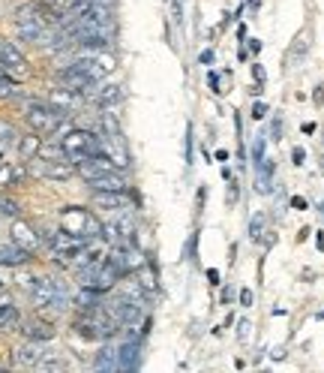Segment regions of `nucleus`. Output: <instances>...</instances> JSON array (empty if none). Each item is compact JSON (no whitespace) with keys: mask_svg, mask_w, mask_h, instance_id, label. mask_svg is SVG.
Masks as SVG:
<instances>
[{"mask_svg":"<svg viewBox=\"0 0 324 373\" xmlns=\"http://www.w3.org/2000/svg\"><path fill=\"white\" fill-rule=\"evenodd\" d=\"M240 304H243V307L252 304V289H243V292H240Z\"/></svg>","mask_w":324,"mask_h":373,"instance_id":"33","label":"nucleus"},{"mask_svg":"<svg viewBox=\"0 0 324 373\" xmlns=\"http://www.w3.org/2000/svg\"><path fill=\"white\" fill-rule=\"evenodd\" d=\"M21 335H25L27 340H54V325L51 322H42V319H27V322H21Z\"/></svg>","mask_w":324,"mask_h":373,"instance_id":"15","label":"nucleus"},{"mask_svg":"<svg viewBox=\"0 0 324 373\" xmlns=\"http://www.w3.org/2000/svg\"><path fill=\"white\" fill-rule=\"evenodd\" d=\"M264 115H267V106H264V102H256V106H252V117H256V121H262Z\"/></svg>","mask_w":324,"mask_h":373,"instance_id":"30","label":"nucleus"},{"mask_svg":"<svg viewBox=\"0 0 324 373\" xmlns=\"http://www.w3.org/2000/svg\"><path fill=\"white\" fill-rule=\"evenodd\" d=\"M252 76H256V78H258V82H264V69H262V67H258V63H252Z\"/></svg>","mask_w":324,"mask_h":373,"instance_id":"36","label":"nucleus"},{"mask_svg":"<svg viewBox=\"0 0 324 373\" xmlns=\"http://www.w3.org/2000/svg\"><path fill=\"white\" fill-rule=\"evenodd\" d=\"M306 49H310V39H306V34H300L295 39V45H291V52H288V67H295V63L306 54Z\"/></svg>","mask_w":324,"mask_h":373,"instance_id":"22","label":"nucleus"},{"mask_svg":"<svg viewBox=\"0 0 324 373\" xmlns=\"http://www.w3.org/2000/svg\"><path fill=\"white\" fill-rule=\"evenodd\" d=\"M12 241L18 244V247H25V250H30V253H36L39 250V244H42V238H39V232H34L27 223H15L12 226Z\"/></svg>","mask_w":324,"mask_h":373,"instance_id":"13","label":"nucleus"},{"mask_svg":"<svg viewBox=\"0 0 324 373\" xmlns=\"http://www.w3.org/2000/svg\"><path fill=\"white\" fill-rule=\"evenodd\" d=\"M18 82H12L6 73H0V100H12V97H18Z\"/></svg>","mask_w":324,"mask_h":373,"instance_id":"23","label":"nucleus"},{"mask_svg":"<svg viewBox=\"0 0 324 373\" xmlns=\"http://www.w3.org/2000/svg\"><path fill=\"white\" fill-rule=\"evenodd\" d=\"M88 187L93 190V193H97V190H126L129 181H126L123 169H112V172H102V174H97V178H90Z\"/></svg>","mask_w":324,"mask_h":373,"instance_id":"11","label":"nucleus"},{"mask_svg":"<svg viewBox=\"0 0 324 373\" xmlns=\"http://www.w3.org/2000/svg\"><path fill=\"white\" fill-rule=\"evenodd\" d=\"M264 136H256V142H252V163H258V160H264Z\"/></svg>","mask_w":324,"mask_h":373,"instance_id":"27","label":"nucleus"},{"mask_svg":"<svg viewBox=\"0 0 324 373\" xmlns=\"http://www.w3.org/2000/svg\"><path fill=\"white\" fill-rule=\"evenodd\" d=\"M291 208H297V211H306V199H303V196H291Z\"/></svg>","mask_w":324,"mask_h":373,"instance_id":"31","label":"nucleus"},{"mask_svg":"<svg viewBox=\"0 0 324 373\" xmlns=\"http://www.w3.org/2000/svg\"><path fill=\"white\" fill-rule=\"evenodd\" d=\"M60 229L84 238V241H93V238L102 235V223L97 220V214H90L88 208H78V205H66L60 211Z\"/></svg>","mask_w":324,"mask_h":373,"instance_id":"2","label":"nucleus"},{"mask_svg":"<svg viewBox=\"0 0 324 373\" xmlns=\"http://www.w3.org/2000/svg\"><path fill=\"white\" fill-rule=\"evenodd\" d=\"M273 139H276V142L282 139V121H279V117H276V121H273Z\"/></svg>","mask_w":324,"mask_h":373,"instance_id":"34","label":"nucleus"},{"mask_svg":"<svg viewBox=\"0 0 324 373\" xmlns=\"http://www.w3.org/2000/svg\"><path fill=\"white\" fill-rule=\"evenodd\" d=\"M184 160H186V166H192V124L186 126V157Z\"/></svg>","mask_w":324,"mask_h":373,"instance_id":"28","label":"nucleus"},{"mask_svg":"<svg viewBox=\"0 0 324 373\" xmlns=\"http://www.w3.org/2000/svg\"><path fill=\"white\" fill-rule=\"evenodd\" d=\"M30 172L45 181H69L75 174V166L69 160H49V157H34Z\"/></svg>","mask_w":324,"mask_h":373,"instance_id":"6","label":"nucleus"},{"mask_svg":"<svg viewBox=\"0 0 324 373\" xmlns=\"http://www.w3.org/2000/svg\"><path fill=\"white\" fill-rule=\"evenodd\" d=\"M45 355H49V349L42 346V340H27L12 352V364L15 368H39Z\"/></svg>","mask_w":324,"mask_h":373,"instance_id":"8","label":"nucleus"},{"mask_svg":"<svg viewBox=\"0 0 324 373\" xmlns=\"http://www.w3.org/2000/svg\"><path fill=\"white\" fill-rule=\"evenodd\" d=\"M0 217L18 220V217H21V205L15 202V199H6V196H0Z\"/></svg>","mask_w":324,"mask_h":373,"instance_id":"25","label":"nucleus"},{"mask_svg":"<svg viewBox=\"0 0 324 373\" xmlns=\"http://www.w3.org/2000/svg\"><path fill=\"white\" fill-rule=\"evenodd\" d=\"M204 193H208V190H199V199H195V217H199V214H201V205H204Z\"/></svg>","mask_w":324,"mask_h":373,"instance_id":"35","label":"nucleus"},{"mask_svg":"<svg viewBox=\"0 0 324 373\" xmlns=\"http://www.w3.org/2000/svg\"><path fill=\"white\" fill-rule=\"evenodd\" d=\"M25 117H27V124H30V130L39 133V136H49V133H58L63 121H66V112L63 109H58L54 102H27V109H25Z\"/></svg>","mask_w":324,"mask_h":373,"instance_id":"4","label":"nucleus"},{"mask_svg":"<svg viewBox=\"0 0 324 373\" xmlns=\"http://www.w3.org/2000/svg\"><path fill=\"white\" fill-rule=\"evenodd\" d=\"M102 235L112 244H136V220L126 211H121L112 223H102Z\"/></svg>","mask_w":324,"mask_h":373,"instance_id":"7","label":"nucleus"},{"mask_svg":"<svg viewBox=\"0 0 324 373\" xmlns=\"http://www.w3.org/2000/svg\"><path fill=\"white\" fill-rule=\"evenodd\" d=\"M201 63H204V67H208V63H213V52H210V49L201 54Z\"/></svg>","mask_w":324,"mask_h":373,"instance_id":"38","label":"nucleus"},{"mask_svg":"<svg viewBox=\"0 0 324 373\" xmlns=\"http://www.w3.org/2000/svg\"><path fill=\"white\" fill-rule=\"evenodd\" d=\"M73 328H75V335H82L88 340H108L121 331V325H117L112 319V313L99 304V307H93V310H82V316L73 322Z\"/></svg>","mask_w":324,"mask_h":373,"instance_id":"1","label":"nucleus"},{"mask_svg":"<svg viewBox=\"0 0 324 373\" xmlns=\"http://www.w3.org/2000/svg\"><path fill=\"white\" fill-rule=\"evenodd\" d=\"M30 256H34V253L25 250V247H18V244H15L12 238H10V241H3V244H0V265H6V268L27 265Z\"/></svg>","mask_w":324,"mask_h":373,"instance_id":"10","label":"nucleus"},{"mask_svg":"<svg viewBox=\"0 0 324 373\" xmlns=\"http://www.w3.org/2000/svg\"><path fill=\"white\" fill-rule=\"evenodd\" d=\"M117 364H121V370H136L141 364V343L136 337H129L126 343L117 346Z\"/></svg>","mask_w":324,"mask_h":373,"instance_id":"12","label":"nucleus"},{"mask_svg":"<svg viewBox=\"0 0 324 373\" xmlns=\"http://www.w3.org/2000/svg\"><path fill=\"white\" fill-rule=\"evenodd\" d=\"M208 78H210V91H213V93H223V87H219V76H216V73H210Z\"/></svg>","mask_w":324,"mask_h":373,"instance_id":"32","label":"nucleus"},{"mask_svg":"<svg viewBox=\"0 0 324 373\" xmlns=\"http://www.w3.org/2000/svg\"><path fill=\"white\" fill-rule=\"evenodd\" d=\"M45 247H49L51 259L60 262V265H73V262L78 259V253H82L84 247H88V241L78 235H69L66 229H58V232H49L42 238Z\"/></svg>","mask_w":324,"mask_h":373,"instance_id":"5","label":"nucleus"},{"mask_svg":"<svg viewBox=\"0 0 324 373\" xmlns=\"http://www.w3.org/2000/svg\"><path fill=\"white\" fill-rule=\"evenodd\" d=\"M264 232H267V217H264V214H256V217L249 220V238H252V241H262L267 247Z\"/></svg>","mask_w":324,"mask_h":373,"instance_id":"21","label":"nucleus"},{"mask_svg":"<svg viewBox=\"0 0 324 373\" xmlns=\"http://www.w3.org/2000/svg\"><path fill=\"white\" fill-rule=\"evenodd\" d=\"M15 148H18V154L25 157V160H34V157L39 154V148H42V139H39V133H34V136H21Z\"/></svg>","mask_w":324,"mask_h":373,"instance_id":"20","label":"nucleus"},{"mask_svg":"<svg viewBox=\"0 0 324 373\" xmlns=\"http://www.w3.org/2000/svg\"><path fill=\"white\" fill-rule=\"evenodd\" d=\"M60 148L66 154V160L78 166L88 157L99 154L102 150V142H99V133H90V130H66V136H60Z\"/></svg>","mask_w":324,"mask_h":373,"instance_id":"3","label":"nucleus"},{"mask_svg":"<svg viewBox=\"0 0 324 373\" xmlns=\"http://www.w3.org/2000/svg\"><path fill=\"white\" fill-rule=\"evenodd\" d=\"M93 205L112 211V214H121V211L132 208V199L126 196V190H97V193H93Z\"/></svg>","mask_w":324,"mask_h":373,"instance_id":"9","label":"nucleus"},{"mask_svg":"<svg viewBox=\"0 0 324 373\" xmlns=\"http://www.w3.org/2000/svg\"><path fill=\"white\" fill-rule=\"evenodd\" d=\"M93 368L97 370H121V364H117V346L114 343H105L97 352V361H93Z\"/></svg>","mask_w":324,"mask_h":373,"instance_id":"18","label":"nucleus"},{"mask_svg":"<svg viewBox=\"0 0 324 373\" xmlns=\"http://www.w3.org/2000/svg\"><path fill=\"white\" fill-rule=\"evenodd\" d=\"M321 214H324V199H321Z\"/></svg>","mask_w":324,"mask_h":373,"instance_id":"40","label":"nucleus"},{"mask_svg":"<svg viewBox=\"0 0 324 373\" xmlns=\"http://www.w3.org/2000/svg\"><path fill=\"white\" fill-rule=\"evenodd\" d=\"M93 3H102V6H114L117 0H93Z\"/></svg>","mask_w":324,"mask_h":373,"instance_id":"39","label":"nucleus"},{"mask_svg":"<svg viewBox=\"0 0 324 373\" xmlns=\"http://www.w3.org/2000/svg\"><path fill=\"white\" fill-rule=\"evenodd\" d=\"M252 169H256V190L258 193H271L273 190V160L264 157V160L252 163Z\"/></svg>","mask_w":324,"mask_h":373,"instance_id":"16","label":"nucleus"},{"mask_svg":"<svg viewBox=\"0 0 324 373\" xmlns=\"http://www.w3.org/2000/svg\"><path fill=\"white\" fill-rule=\"evenodd\" d=\"M18 139H21V136L15 133V126L0 121V145H3V148H15V145H18Z\"/></svg>","mask_w":324,"mask_h":373,"instance_id":"24","label":"nucleus"},{"mask_svg":"<svg viewBox=\"0 0 324 373\" xmlns=\"http://www.w3.org/2000/svg\"><path fill=\"white\" fill-rule=\"evenodd\" d=\"M123 100V87L121 84H102L99 91H97V97H93V102L102 109H108V106H117V102Z\"/></svg>","mask_w":324,"mask_h":373,"instance_id":"17","label":"nucleus"},{"mask_svg":"<svg viewBox=\"0 0 324 373\" xmlns=\"http://www.w3.org/2000/svg\"><path fill=\"white\" fill-rule=\"evenodd\" d=\"M0 289H3V280H0Z\"/></svg>","mask_w":324,"mask_h":373,"instance_id":"41","label":"nucleus"},{"mask_svg":"<svg viewBox=\"0 0 324 373\" xmlns=\"http://www.w3.org/2000/svg\"><path fill=\"white\" fill-rule=\"evenodd\" d=\"M208 280L210 283H219V271H216V268H210V271H208Z\"/></svg>","mask_w":324,"mask_h":373,"instance_id":"37","label":"nucleus"},{"mask_svg":"<svg viewBox=\"0 0 324 373\" xmlns=\"http://www.w3.org/2000/svg\"><path fill=\"white\" fill-rule=\"evenodd\" d=\"M0 67L3 69H25L27 67L25 54H21L10 39H3V36H0Z\"/></svg>","mask_w":324,"mask_h":373,"instance_id":"14","label":"nucleus"},{"mask_svg":"<svg viewBox=\"0 0 324 373\" xmlns=\"http://www.w3.org/2000/svg\"><path fill=\"white\" fill-rule=\"evenodd\" d=\"M303 160H306V150H303V148H295V150H291V163H295V166H303Z\"/></svg>","mask_w":324,"mask_h":373,"instance_id":"29","label":"nucleus"},{"mask_svg":"<svg viewBox=\"0 0 324 373\" xmlns=\"http://www.w3.org/2000/svg\"><path fill=\"white\" fill-rule=\"evenodd\" d=\"M21 325V313L18 307L10 304V301H0V331H12Z\"/></svg>","mask_w":324,"mask_h":373,"instance_id":"19","label":"nucleus"},{"mask_svg":"<svg viewBox=\"0 0 324 373\" xmlns=\"http://www.w3.org/2000/svg\"><path fill=\"white\" fill-rule=\"evenodd\" d=\"M195 253H199V232H192L186 238L184 244V259H195Z\"/></svg>","mask_w":324,"mask_h":373,"instance_id":"26","label":"nucleus"}]
</instances>
